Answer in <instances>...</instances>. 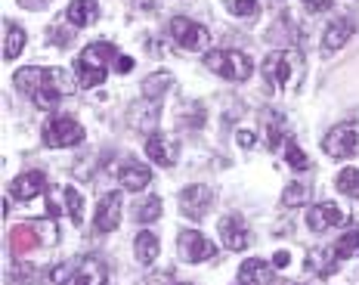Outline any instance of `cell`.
<instances>
[{
    "instance_id": "cell-4",
    "label": "cell",
    "mask_w": 359,
    "mask_h": 285,
    "mask_svg": "<svg viewBox=\"0 0 359 285\" xmlns=\"http://www.w3.org/2000/svg\"><path fill=\"white\" fill-rule=\"evenodd\" d=\"M205 69L226 81H248L254 72V62L245 53H238V50H211L205 56Z\"/></svg>"
},
{
    "instance_id": "cell-2",
    "label": "cell",
    "mask_w": 359,
    "mask_h": 285,
    "mask_svg": "<svg viewBox=\"0 0 359 285\" xmlns=\"http://www.w3.org/2000/svg\"><path fill=\"white\" fill-rule=\"evenodd\" d=\"M109 59H118V47L109 41H96L90 47L81 50V56L74 59V78L81 87H100L109 74Z\"/></svg>"
},
{
    "instance_id": "cell-20",
    "label": "cell",
    "mask_w": 359,
    "mask_h": 285,
    "mask_svg": "<svg viewBox=\"0 0 359 285\" xmlns=\"http://www.w3.org/2000/svg\"><path fill=\"white\" fill-rule=\"evenodd\" d=\"M62 205H65V214L72 217V223L74 227H81L84 223V196H81L74 186H62Z\"/></svg>"
},
{
    "instance_id": "cell-15",
    "label": "cell",
    "mask_w": 359,
    "mask_h": 285,
    "mask_svg": "<svg viewBox=\"0 0 359 285\" xmlns=\"http://www.w3.org/2000/svg\"><path fill=\"white\" fill-rule=\"evenodd\" d=\"M149 180H152V171L143 168L140 161H127L124 168L118 171V183H121L127 192H140V190H146Z\"/></svg>"
},
{
    "instance_id": "cell-25",
    "label": "cell",
    "mask_w": 359,
    "mask_h": 285,
    "mask_svg": "<svg viewBox=\"0 0 359 285\" xmlns=\"http://www.w3.org/2000/svg\"><path fill=\"white\" fill-rule=\"evenodd\" d=\"M10 242H13V251L16 254H25V251H32L41 239H37V232L32 227H16L10 232Z\"/></svg>"
},
{
    "instance_id": "cell-24",
    "label": "cell",
    "mask_w": 359,
    "mask_h": 285,
    "mask_svg": "<svg viewBox=\"0 0 359 285\" xmlns=\"http://www.w3.org/2000/svg\"><path fill=\"white\" fill-rule=\"evenodd\" d=\"M264 124H269V131H266V146L269 149H279V142H288L291 140V137H285V121H282V115H276V112H266Z\"/></svg>"
},
{
    "instance_id": "cell-7",
    "label": "cell",
    "mask_w": 359,
    "mask_h": 285,
    "mask_svg": "<svg viewBox=\"0 0 359 285\" xmlns=\"http://www.w3.org/2000/svg\"><path fill=\"white\" fill-rule=\"evenodd\" d=\"M170 34H174V41L183 50H189V53H198V50H205L208 44H211L208 28L198 25V22H192V19H186V16L170 19Z\"/></svg>"
},
{
    "instance_id": "cell-21",
    "label": "cell",
    "mask_w": 359,
    "mask_h": 285,
    "mask_svg": "<svg viewBox=\"0 0 359 285\" xmlns=\"http://www.w3.org/2000/svg\"><path fill=\"white\" fill-rule=\"evenodd\" d=\"M133 251H137L140 264H155V258H158V239H155L152 232H140V236L133 239Z\"/></svg>"
},
{
    "instance_id": "cell-6",
    "label": "cell",
    "mask_w": 359,
    "mask_h": 285,
    "mask_svg": "<svg viewBox=\"0 0 359 285\" xmlns=\"http://www.w3.org/2000/svg\"><path fill=\"white\" fill-rule=\"evenodd\" d=\"M323 149L332 159H350L359 152V121H341L325 133Z\"/></svg>"
},
{
    "instance_id": "cell-32",
    "label": "cell",
    "mask_w": 359,
    "mask_h": 285,
    "mask_svg": "<svg viewBox=\"0 0 359 285\" xmlns=\"http://www.w3.org/2000/svg\"><path fill=\"white\" fill-rule=\"evenodd\" d=\"M332 4H334V0H304V6H306L310 13H325Z\"/></svg>"
},
{
    "instance_id": "cell-36",
    "label": "cell",
    "mask_w": 359,
    "mask_h": 285,
    "mask_svg": "<svg viewBox=\"0 0 359 285\" xmlns=\"http://www.w3.org/2000/svg\"><path fill=\"white\" fill-rule=\"evenodd\" d=\"M25 6H41V4H47V0H22Z\"/></svg>"
},
{
    "instance_id": "cell-26",
    "label": "cell",
    "mask_w": 359,
    "mask_h": 285,
    "mask_svg": "<svg viewBox=\"0 0 359 285\" xmlns=\"http://www.w3.org/2000/svg\"><path fill=\"white\" fill-rule=\"evenodd\" d=\"M334 254H338V260L359 258V230L344 232V236L338 239V245H334Z\"/></svg>"
},
{
    "instance_id": "cell-8",
    "label": "cell",
    "mask_w": 359,
    "mask_h": 285,
    "mask_svg": "<svg viewBox=\"0 0 359 285\" xmlns=\"http://www.w3.org/2000/svg\"><path fill=\"white\" fill-rule=\"evenodd\" d=\"M177 248H180V258L186 260V264H198V260H211L214 254H217V245L214 242H208L201 232L196 230H186V232H180V239H177Z\"/></svg>"
},
{
    "instance_id": "cell-10",
    "label": "cell",
    "mask_w": 359,
    "mask_h": 285,
    "mask_svg": "<svg viewBox=\"0 0 359 285\" xmlns=\"http://www.w3.org/2000/svg\"><path fill=\"white\" fill-rule=\"evenodd\" d=\"M211 205H214V192L208 186H186L180 192V211L189 217V220H201Z\"/></svg>"
},
{
    "instance_id": "cell-37",
    "label": "cell",
    "mask_w": 359,
    "mask_h": 285,
    "mask_svg": "<svg viewBox=\"0 0 359 285\" xmlns=\"http://www.w3.org/2000/svg\"><path fill=\"white\" fill-rule=\"evenodd\" d=\"M133 4H143V6H152V0H133Z\"/></svg>"
},
{
    "instance_id": "cell-31",
    "label": "cell",
    "mask_w": 359,
    "mask_h": 285,
    "mask_svg": "<svg viewBox=\"0 0 359 285\" xmlns=\"http://www.w3.org/2000/svg\"><path fill=\"white\" fill-rule=\"evenodd\" d=\"M282 201H285L288 208L306 205V186H301V183H291L288 190H285V196H282Z\"/></svg>"
},
{
    "instance_id": "cell-27",
    "label": "cell",
    "mask_w": 359,
    "mask_h": 285,
    "mask_svg": "<svg viewBox=\"0 0 359 285\" xmlns=\"http://www.w3.org/2000/svg\"><path fill=\"white\" fill-rule=\"evenodd\" d=\"M334 183H338V190L344 192V196L359 199V168H344Z\"/></svg>"
},
{
    "instance_id": "cell-35",
    "label": "cell",
    "mask_w": 359,
    "mask_h": 285,
    "mask_svg": "<svg viewBox=\"0 0 359 285\" xmlns=\"http://www.w3.org/2000/svg\"><path fill=\"white\" fill-rule=\"evenodd\" d=\"M273 264H276V267H282V264H288V251H276V258H273Z\"/></svg>"
},
{
    "instance_id": "cell-5",
    "label": "cell",
    "mask_w": 359,
    "mask_h": 285,
    "mask_svg": "<svg viewBox=\"0 0 359 285\" xmlns=\"http://www.w3.org/2000/svg\"><path fill=\"white\" fill-rule=\"evenodd\" d=\"M43 142L50 149H62V146H78L84 142V127L78 124V118L72 115H53L43 124Z\"/></svg>"
},
{
    "instance_id": "cell-11",
    "label": "cell",
    "mask_w": 359,
    "mask_h": 285,
    "mask_svg": "<svg viewBox=\"0 0 359 285\" xmlns=\"http://www.w3.org/2000/svg\"><path fill=\"white\" fill-rule=\"evenodd\" d=\"M344 220H347L344 211L338 205H332V201H323V205H310V208H306V227H310L313 232L334 230V227H341Z\"/></svg>"
},
{
    "instance_id": "cell-3",
    "label": "cell",
    "mask_w": 359,
    "mask_h": 285,
    "mask_svg": "<svg viewBox=\"0 0 359 285\" xmlns=\"http://www.w3.org/2000/svg\"><path fill=\"white\" fill-rule=\"evenodd\" d=\"M301 74H304V62H301V53H294V50H273L264 59V78L276 90L297 87L301 84Z\"/></svg>"
},
{
    "instance_id": "cell-28",
    "label": "cell",
    "mask_w": 359,
    "mask_h": 285,
    "mask_svg": "<svg viewBox=\"0 0 359 285\" xmlns=\"http://www.w3.org/2000/svg\"><path fill=\"white\" fill-rule=\"evenodd\" d=\"M223 4L229 6V13L233 16H242V19H251V16H257V0H223Z\"/></svg>"
},
{
    "instance_id": "cell-23",
    "label": "cell",
    "mask_w": 359,
    "mask_h": 285,
    "mask_svg": "<svg viewBox=\"0 0 359 285\" xmlns=\"http://www.w3.org/2000/svg\"><path fill=\"white\" fill-rule=\"evenodd\" d=\"M306 267H310L313 273L332 276L334 267H338V254H334V248H328V251H310V258H306Z\"/></svg>"
},
{
    "instance_id": "cell-13",
    "label": "cell",
    "mask_w": 359,
    "mask_h": 285,
    "mask_svg": "<svg viewBox=\"0 0 359 285\" xmlns=\"http://www.w3.org/2000/svg\"><path fill=\"white\" fill-rule=\"evenodd\" d=\"M43 186H47L43 171H28V174H19L10 183V196L19 199V201H32L34 196H41V192H43Z\"/></svg>"
},
{
    "instance_id": "cell-33",
    "label": "cell",
    "mask_w": 359,
    "mask_h": 285,
    "mask_svg": "<svg viewBox=\"0 0 359 285\" xmlns=\"http://www.w3.org/2000/svg\"><path fill=\"white\" fill-rule=\"evenodd\" d=\"M236 142H238L242 149H251V146H254V133H251V131H238V133H236Z\"/></svg>"
},
{
    "instance_id": "cell-16",
    "label": "cell",
    "mask_w": 359,
    "mask_h": 285,
    "mask_svg": "<svg viewBox=\"0 0 359 285\" xmlns=\"http://www.w3.org/2000/svg\"><path fill=\"white\" fill-rule=\"evenodd\" d=\"M273 279H276V273L269 270L266 260L251 258V260H245V264L238 267V282L242 285H269Z\"/></svg>"
},
{
    "instance_id": "cell-17",
    "label": "cell",
    "mask_w": 359,
    "mask_h": 285,
    "mask_svg": "<svg viewBox=\"0 0 359 285\" xmlns=\"http://www.w3.org/2000/svg\"><path fill=\"white\" fill-rule=\"evenodd\" d=\"M353 32H356L353 19H338V22H332V25H328V32H325V37H323L325 53H334L338 47H344V44L353 37Z\"/></svg>"
},
{
    "instance_id": "cell-19",
    "label": "cell",
    "mask_w": 359,
    "mask_h": 285,
    "mask_svg": "<svg viewBox=\"0 0 359 285\" xmlns=\"http://www.w3.org/2000/svg\"><path fill=\"white\" fill-rule=\"evenodd\" d=\"M4 32H6V37H4V59H16V56L22 53V50H25L28 34L22 32L16 22H10V19L4 22Z\"/></svg>"
},
{
    "instance_id": "cell-29",
    "label": "cell",
    "mask_w": 359,
    "mask_h": 285,
    "mask_svg": "<svg viewBox=\"0 0 359 285\" xmlns=\"http://www.w3.org/2000/svg\"><path fill=\"white\" fill-rule=\"evenodd\" d=\"M285 161L294 171H306V168H310V161H306V155L301 152V146H297L294 140H288V146H285Z\"/></svg>"
},
{
    "instance_id": "cell-1",
    "label": "cell",
    "mask_w": 359,
    "mask_h": 285,
    "mask_svg": "<svg viewBox=\"0 0 359 285\" xmlns=\"http://www.w3.org/2000/svg\"><path fill=\"white\" fill-rule=\"evenodd\" d=\"M16 87L37 109L50 112L62 102L65 90H69V81H65L62 69H37V65H32V69L16 72Z\"/></svg>"
},
{
    "instance_id": "cell-12",
    "label": "cell",
    "mask_w": 359,
    "mask_h": 285,
    "mask_svg": "<svg viewBox=\"0 0 359 285\" xmlns=\"http://www.w3.org/2000/svg\"><path fill=\"white\" fill-rule=\"evenodd\" d=\"M118 223H121V196L118 192H106L96 205V217H93V227L96 232H115Z\"/></svg>"
},
{
    "instance_id": "cell-30",
    "label": "cell",
    "mask_w": 359,
    "mask_h": 285,
    "mask_svg": "<svg viewBox=\"0 0 359 285\" xmlns=\"http://www.w3.org/2000/svg\"><path fill=\"white\" fill-rule=\"evenodd\" d=\"M16 285H43V276L32 264H22L16 270Z\"/></svg>"
},
{
    "instance_id": "cell-18",
    "label": "cell",
    "mask_w": 359,
    "mask_h": 285,
    "mask_svg": "<svg viewBox=\"0 0 359 285\" xmlns=\"http://www.w3.org/2000/svg\"><path fill=\"white\" fill-rule=\"evenodd\" d=\"M96 16H100L96 0H74V4H69V10H65V22H72L74 28L90 25V22H96Z\"/></svg>"
},
{
    "instance_id": "cell-22",
    "label": "cell",
    "mask_w": 359,
    "mask_h": 285,
    "mask_svg": "<svg viewBox=\"0 0 359 285\" xmlns=\"http://www.w3.org/2000/svg\"><path fill=\"white\" fill-rule=\"evenodd\" d=\"M161 217V199L158 196H143L137 199V205H133V220L140 223H152Z\"/></svg>"
},
{
    "instance_id": "cell-9",
    "label": "cell",
    "mask_w": 359,
    "mask_h": 285,
    "mask_svg": "<svg viewBox=\"0 0 359 285\" xmlns=\"http://www.w3.org/2000/svg\"><path fill=\"white\" fill-rule=\"evenodd\" d=\"M217 230H220V239H223V245H226L229 251H242V248H248L251 245V227H248L245 217L226 214Z\"/></svg>"
},
{
    "instance_id": "cell-14",
    "label": "cell",
    "mask_w": 359,
    "mask_h": 285,
    "mask_svg": "<svg viewBox=\"0 0 359 285\" xmlns=\"http://www.w3.org/2000/svg\"><path fill=\"white\" fill-rule=\"evenodd\" d=\"M146 155H149V161L161 164V168H170V164L177 161V142L168 140L164 133H152V137L146 140Z\"/></svg>"
},
{
    "instance_id": "cell-34",
    "label": "cell",
    "mask_w": 359,
    "mask_h": 285,
    "mask_svg": "<svg viewBox=\"0 0 359 285\" xmlns=\"http://www.w3.org/2000/svg\"><path fill=\"white\" fill-rule=\"evenodd\" d=\"M115 69L121 72V74H127V72L133 69V59H130V56H118V59H115Z\"/></svg>"
}]
</instances>
